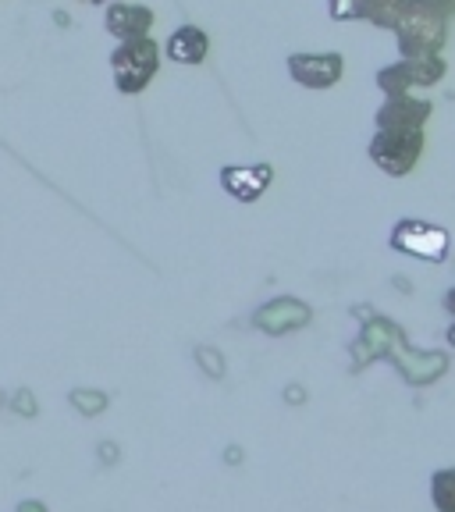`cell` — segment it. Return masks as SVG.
Returning <instances> with one entry per match:
<instances>
[{
  "mask_svg": "<svg viewBox=\"0 0 455 512\" xmlns=\"http://www.w3.org/2000/svg\"><path fill=\"white\" fill-rule=\"evenodd\" d=\"M448 40V22L424 0H406L399 22H395V43L402 57L441 54Z\"/></svg>",
  "mask_w": 455,
  "mask_h": 512,
  "instance_id": "6da1fadb",
  "label": "cell"
},
{
  "mask_svg": "<svg viewBox=\"0 0 455 512\" xmlns=\"http://www.w3.org/2000/svg\"><path fill=\"white\" fill-rule=\"evenodd\" d=\"M160 72V47L157 40L143 36V40H128L118 43L111 54V75H114V86L118 93L125 96H136L157 79Z\"/></svg>",
  "mask_w": 455,
  "mask_h": 512,
  "instance_id": "7a4b0ae2",
  "label": "cell"
},
{
  "mask_svg": "<svg viewBox=\"0 0 455 512\" xmlns=\"http://www.w3.org/2000/svg\"><path fill=\"white\" fill-rule=\"evenodd\" d=\"M424 132H409V128H377L370 139V160L388 178H406L409 171L424 157Z\"/></svg>",
  "mask_w": 455,
  "mask_h": 512,
  "instance_id": "3957f363",
  "label": "cell"
},
{
  "mask_svg": "<svg viewBox=\"0 0 455 512\" xmlns=\"http://www.w3.org/2000/svg\"><path fill=\"white\" fill-rule=\"evenodd\" d=\"M448 75V61L441 54H424V57H402V61L388 64L377 72V89L384 96H402L413 89H431Z\"/></svg>",
  "mask_w": 455,
  "mask_h": 512,
  "instance_id": "277c9868",
  "label": "cell"
},
{
  "mask_svg": "<svg viewBox=\"0 0 455 512\" xmlns=\"http://www.w3.org/2000/svg\"><path fill=\"white\" fill-rule=\"evenodd\" d=\"M388 242H392L395 253L416 256V260H427V264H441L448 256V246H452V239H448V232L441 224L413 221V217L395 224Z\"/></svg>",
  "mask_w": 455,
  "mask_h": 512,
  "instance_id": "5b68a950",
  "label": "cell"
},
{
  "mask_svg": "<svg viewBox=\"0 0 455 512\" xmlns=\"http://www.w3.org/2000/svg\"><path fill=\"white\" fill-rule=\"evenodd\" d=\"M345 72L342 54L328 50V54H292L288 57V75L306 89H331L338 86Z\"/></svg>",
  "mask_w": 455,
  "mask_h": 512,
  "instance_id": "8992f818",
  "label": "cell"
},
{
  "mask_svg": "<svg viewBox=\"0 0 455 512\" xmlns=\"http://www.w3.org/2000/svg\"><path fill=\"white\" fill-rule=\"evenodd\" d=\"M434 104L424 96L402 93V96H384V104L377 107V128H409V132H424L431 121Z\"/></svg>",
  "mask_w": 455,
  "mask_h": 512,
  "instance_id": "52a82bcc",
  "label": "cell"
},
{
  "mask_svg": "<svg viewBox=\"0 0 455 512\" xmlns=\"http://www.w3.org/2000/svg\"><path fill=\"white\" fill-rule=\"evenodd\" d=\"M274 168L271 164H253V168H239V164H228L221 168V189L239 203H256L271 189Z\"/></svg>",
  "mask_w": 455,
  "mask_h": 512,
  "instance_id": "ba28073f",
  "label": "cell"
},
{
  "mask_svg": "<svg viewBox=\"0 0 455 512\" xmlns=\"http://www.w3.org/2000/svg\"><path fill=\"white\" fill-rule=\"evenodd\" d=\"M104 29L111 32L118 43L143 40L153 29V11L146 4H132V0H114L104 15Z\"/></svg>",
  "mask_w": 455,
  "mask_h": 512,
  "instance_id": "9c48e42d",
  "label": "cell"
},
{
  "mask_svg": "<svg viewBox=\"0 0 455 512\" xmlns=\"http://www.w3.org/2000/svg\"><path fill=\"white\" fill-rule=\"evenodd\" d=\"M164 54H168L175 64H189V68H196V64L207 61L210 36L200 29V25H182V29H175L168 36V43H164Z\"/></svg>",
  "mask_w": 455,
  "mask_h": 512,
  "instance_id": "30bf717a",
  "label": "cell"
},
{
  "mask_svg": "<svg viewBox=\"0 0 455 512\" xmlns=\"http://www.w3.org/2000/svg\"><path fill=\"white\" fill-rule=\"evenodd\" d=\"M406 0H360V11H356V22H367L374 29H395Z\"/></svg>",
  "mask_w": 455,
  "mask_h": 512,
  "instance_id": "8fae6325",
  "label": "cell"
},
{
  "mask_svg": "<svg viewBox=\"0 0 455 512\" xmlns=\"http://www.w3.org/2000/svg\"><path fill=\"white\" fill-rule=\"evenodd\" d=\"M434 484H438V488H434V502L445 512H455V473H441Z\"/></svg>",
  "mask_w": 455,
  "mask_h": 512,
  "instance_id": "7c38bea8",
  "label": "cell"
},
{
  "mask_svg": "<svg viewBox=\"0 0 455 512\" xmlns=\"http://www.w3.org/2000/svg\"><path fill=\"white\" fill-rule=\"evenodd\" d=\"M356 11H360V0H328V15L335 22H356Z\"/></svg>",
  "mask_w": 455,
  "mask_h": 512,
  "instance_id": "4fadbf2b",
  "label": "cell"
},
{
  "mask_svg": "<svg viewBox=\"0 0 455 512\" xmlns=\"http://www.w3.org/2000/svg\"><path fill=\"white\" fill-rule=\"evenodd\" d=\"M424 4H431V8L445 18V22H448V18H455V0H424Z\"/></svg>",
  "mask_w": 455,
  "mask_h": 512,
  "instance_id": "5bb4252c",
  "label": "cell"
},
{
  "mask_svg": "<svg viewBox=\"0 0 455 512\" xmlns=\"http://www.w3.org/2000/svg\"><path fill=\"white\" fill-rule=\"evenodd\" d=\"M445 306H448V313H455V288L445 296Z\"/></svg>",
  "mask_w": 455,
  "mask_h": 512,
  "instance_id": "9a60e30c",
  "label": "cell"
},
{
  "mask_svg": "<svg viewBox=\"0 0 455 512\" xmlns=\"http://www.w3.org/2000/svg\"><path fill=\"white\" fill-rule=\"evenodd\" d=\"M448 342L455 345V324H452V328H448Z\"/></svg>",
  "mask_w": 455,
  "mask_h": 512,
  "instance_id": "2e32d148",
  "label": "cell"
},
{
  "mask_svg": "<svg viewBox=\"0 0 455 512\" xmlns=\"http://www.w3.org/2000/svg\"><path fill=\"white\" fill-rule=\"evenodd\" d=\"M93 4H100V0H93Z\"/></svg>",
  "mask_w": 455,
  "mask_h": 512,
  "instance_id": "e0dca14e",
  "label": "cell"
},
{
  "mask_svg": "<svg viewBox=\"0 0 455 512\" xmlns=\"http://www.w3.org/2000/svg\"><path fill=\"white\" fill-rule=\"evenodd\" d=\"M89 4H93V0H89Z\"/></svg>",
  "mask_w": 455,
  "mask_h": 512,
  "instance_id": "ac0fdd59",
  "label": "cell"
}]
</instances>
